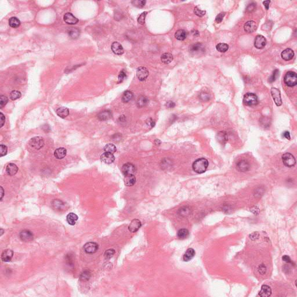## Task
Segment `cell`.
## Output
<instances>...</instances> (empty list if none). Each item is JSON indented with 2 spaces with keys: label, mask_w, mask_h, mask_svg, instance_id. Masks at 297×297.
Returning a JSON list of instances; mask_svg holds the SVG:
<instances>
[{
  "label": "cell",
  "mask_w": 297,
  "mask_h": 297,
  "mask_svg": "<svg viewBox=\"0 0 297 297\" xmlns=\"http://www.w3.org/2000/svg\"><path fill=\"white\" fill-rule=\"evenodd\" d=\"M208 166V160L204 158H201L194 162L192 164V168L195 172L198 174H202L206 171Z\"/></svg>",
  "instance_id": "obj_1"
},
{
  "label": "cell",
  "mask_w": 297,
  "mask_h": 297,
  "mask_svg": "<svg viewBox=\"0 0 297 297\" xmlns=\"http://www.w3.org/2000/svg\"><path fill=\"white\" fill-rule=\"evenodd\" d=\"M284 82L288 87L296 86L297 84V73L291 71H288L284 77Z\"/></svg>",
  "instance_id": "obj_2"
},
{
  "label": "cell",
  "mask_w": 297,
  "mask_h": 297,
  "mask_svg": "<svg viewBox=\"0 0 297 297\" xmlns=\"http://www.w3.org/2000/svg\"><path fill=\"white\" fill-rule=\"evenodd\" d=\"M243 103L248 106H255L258 103V97L255 94L250 92L247 93L244 96Z\"/></svg>",
  "instance_id": "obj_3"
},
{
  "label": "cell",
  "mask_w": 297,
  "mask_h": 297,
  "mask_svg": "<svg viewBox=\"0 0 297 297\" xmlns=\"http://www.w3.org/2000/svg\"><path fill=\"white\" fill-rule=\"evenodd\" d=\"M282 161L284 165L289 168L294 166L296 164V160L294 156L290 153H284L282 156Z\"/></svg>",
  "instance_id": "obj_4"
},
{
  "label": "cell",
  "mask_w": 297,
  "mask_h": 297,
  "mask_svg": "<svg viewBox=\"0 0 297 297\" xmlns=\"http://www.w3.org/2000/svg\"><path fill=\"white\" fill-rule=\"evenodd\" d=\"M29 144L34 149L39 150L44 147L45 142L43 138L41 136H35L30 139Z\"/></svg>",
  "instance_id": "obj_5"
},
{
  "label": "cell",
  "mask_w": 297,
  "mask_h": 297,
  "mask_svg": "<svg viewBox=\"0 0 297 297\" xmlns=\"http://www.w3.org/2000/svg\"><path fill=\"white\" fill-rule=\"evenodd\" d=\"M149 74L147 68L143 66H140L137 68L136 75L140 81H145Z\"/></svg>",
  "instance_id": "obj_6"
},
{
  "label": "cell",
  "mask_w": 297,
  "mask_h": 297,
  "mask_svg": "<svg viewBox=\"0 0 297 297\" xmlns=\"http://www.w3.org/2000/svg\"><path fill=\"white\" fill-rule=\"evenodd\" d=\"M271 94L277 106H280L282 104V100L281 98L280 90L276 88H272Z\"/></svg>",
  "instance_id": "obj_7"
},
{
  "label": "cell",
  "mask_w": 297,
  "mask_h": 297,
  "mask_svg": "<svg viewBox=\"0 0 297 297\" xmlns=\"http://www.w3.org/2000/svg\"><path fill=\"white\" fill-rule=\"evenodd\" d=\"M84 250L87 254H94L98 250V245L94 242H89L84 246Z\"/></svg>",
  "instance_id": "obj_8"
},
{
  "label": "cell",
  "mask_w": 297,
  "mask_h": 297,
  "mask_svg": "<svg viewBox=\"0 0 297 297\" xmlns=\"http://www.w3.org/2000/svg\"><path fill=\"white\" fill-rule=\"evenodd\" d=\"M236 169L241 172H247L250 169V165L247 161L242 160L236 163Z\"/></svg>",
  "instance_id": "obj_9"
},
{
  "label": "cell",
  "mask_w": 297,
  "mask_h": 297,
  "mask_svg": "<svg viewBox=\"0 0 297 297\" xmlns=\"http://www.w3.org/2000/svg\"><path fill=\"white\" fill-rule=\"evenodd\" d=\"M121 170L124 175H133L136 171L135 165L130 163L124 164L122 166Z\"/></svg>",
  "instance_id": "obj_10"
},
{
  "label": "cell",
  "mask_w": 297,
  "mask_h": 297,
  "mask_svg": "<svg viewBox=\"0 0 297 297\" xmlns=\"http://www.w3.org/2000/svg\"><path fill=\"white\" fill-rule=\"evenodd\" d=\"M266 40L264 36L261 35H258L254 41V46L257 49H262L266 45Z\"/></svg>",
  "instance_id": "obj_11"
},
{
  "label": "cell",
  "mask_w": 297,
  "mask_h": 297,
  "mask_svg": "<svg viewBox=\"0 0 297 297\" xmlns=\"http://www.w3.org/2000/svg\"><path fill=\"white\" fill-rule=\"evenodd\" d=\"M100 160L105 164H110L113 163L115 160V157L113 154L109 153H104L100 156Z\"/></svg>",
  "instance_id": "obj_12"
},
{
  "label": "cell",
  "mask_w": 297,
  "mask_h": 297,
  "mask_svg": "<svg viewBox=\"0 0 297 297\" xmlns=\"http://www.w3.org/2000/svg\"><path fill=\"white\" fill-rule=\"evenodd\" d=\"M19 236H20V239L22 241H25V242H28V241H30L33 240L34 235L32 233V231H30L23 230L20 233Z\"/></svg>",
  "instance_id": "obj_13"
},
{
  "label": "cell",
  "mask_w": 297,
  "mask_h": 297,
  "mask_svg": "<svg viewBox=\"0 0 297 297\" xmlns=\"http://www.w3.org/2000/svg\"><path fill=\"white\" fill-rule=\"evenodd\" d=\"M63 19L67 24L71 25H75L78 22V19L76 17H75L72 13L69 12L65 13V15L63 16Z\"/></svg>",
  "instance_id": "obj_14"
},
{
  "label": "cell",
  "mask_w": 297,
  "mask_h": 297,
  "mask_svg": "<svg viewBox=\"0 0 297 297\" xmlns=\"http://www.w3.org/2000/svg\"><path fill=\"white\" fill-rule=\"evenodd\" d=\"M113 52L118 55H121L124 54V49L122 45L118 42H114L111 46Z\"/></svg>",
  "instance_id": "obj_15"
},
{
  "label": "cell",
  "mask_w": 297,
  "mask_h": 297,
  "mask_svg": "<svg viewBox=\"0 0 297 297\" xmlns=\"http://www.w3.org/2000/svg\"><path fill=\"white\" fill-rule=\"evenodd\" d=\"M281 56L283 60L286 61H290L293 58L294 56V52L293 49L290 48H287L281 52Z\"/></svg>",
  "instance_id": "obj_16"
},
{
  "label": "cell",
  "mask_w": 297,
  "mask_h": 297,
  "mask_svg": "<svg viewBox=\"0 0 297 297\" xmlns=\"http://www.w3.org/2000/svg\"><path fill=\"white\" fill-rule=\"evenodd\" d=\"M13 256V252L11 250L8 249L4 250L1 254V260L5 262H10Z\"/></svg>",
  "instance_id": "obj_17"
},
{
  "label": "cell",
  "mask_w": 297,
  "mask_h": 297,
  "mask_svg": "<svg viewBox=\"0 0 297 297\" xmlns=\"http://www.w3.org/2000/svg\"><path fill=\"white\" fill-rule=\"evenodd\" d=\"M190 52L193 54H198L204 51V47L201 43H196L191 45L189 48Z\"/></svg>",
  "instance_id": "obj_18"
},
{
  "label": "cell",
  "mask_w": 297,
  "mask_h": 297,
  "mask_svg": "<svg viewBox=\"0 0 297 297\" xmlns=\"http://www.w3.org/2000/svg\"><path fill=\"white\" fill-rule=\"evenodd\" d=\"M246 32L251 33L255 32L257 29V25L254 21H248L246 22L244 26Z\"/></svg>",
  "instance_id": "obj_19"
},
{
  "label": "cell",
  "mask_w": 297,
  "mask_h": 297,
  "mask_svg": "<svg viewBox=\"0 0 297 297\" xmlns=\"http://www.w3.org/2000/svg\"><path fill=\"white\" fill-rule=\"evenodd\" d=\"M141 226H142L141 222L139 219H133L131 222V223L128 226V230L131 232L135 233V232L138 231L140 229Z\"/></svg>",
  "instance_id": "obj_20"
},
{
  "label": "cell",
  "mask_w": 297,
  "mask_h": 297,
  "mask_svg": "<svg viewBox=\"0 0 297 297\" xmlns=\"http://www.w3.org/2000/svg\"><path fill=\"white\" fill-rule=\"evenodd\" d=\"M217 141L221 145H225L228 140V135L225 131H220L217 135Z\"/></svg>",
  "instance_id": "obj_21"
},
{
  "label": "cell",
  "mask_w": 297,
  "mask_h": 297,
  "mask_svg": "<svg viewBox=\"0 0 297 297\" xmlns=\"http://www.w3.org/2000/svg\"><path fill=\"white\" fill-rule=\"evenodd\" d=\"M97 116L100 121H107L112 117V113L109 110H104L100 112Z\"/></svg>",
  "instance_id": "obj_22"
},
{
  "label": "cell",
  "mask_w": 297,
  "mask_h": 297,
  "mask_svg": "<svg viewBox=\"0 0 297 297\" xmlns=\"http://www.w3.org/2000/svg\"><path fill=\"white\" fill-rule=\"evenodd\" d=\"M272 294V289L267 285H262L261 290L259 293V296L262 297H268Z\"/></svg>",
  "instance_id": "obj_23"
},
{
  "label": "cell",
  "mask_w": 297,
  "mask_h": 297,
  "mask_svg": "<svg viewBox=\"0 0 297 297\" xmlns=\"http://www.w3.org/2000/svg\"><path fill=\"white\" fill-rule=\"evenodd\" d=\"M18 171V168L17 165L13 163H10L7 165L6 168V172L9 176L15 175Z\"/></svg>",
  "instance_id": "obj_24"
},
{
  "label": "cell",
  "mask_w": 297,
  "mask_h": 297,
  "mask_svg": "<svg viewBox=\"0 0 297 297\" xmlns=\"http://www.w3.org/2000/svg\"><path fill=\"white\" fill-rule=\"evenodd\" d=\"M195 254H196V253H195V251L194 249H193L192 248H188L183 256V260L184 261H186V262L189 261L195 257Z\"/></svg>",
  "instance_id": "obj_25"
},
{
  "label": "cell",
  "mask_w": 297,
  "mask_h": 297,
  "mask_svg": "<svg viewBox=\"0 0 297 297\" xmlns=\"http://www.w3.org/2000/svg\"><path fill=\"white\" fill-rule=\"evenodd\" d=\"M67 150L64 147H59L54 152V156L59 160L63 159L66 156Z\"/></svg>",
  "instance_id": "obj_26"
},
{
  "label": "cell",
  "mask_w": 297,
  "mask_h": 297,
  "mask_svg": "<svg viewBox=\"0 0 297 297\" xmlns=\"http://www.w3.org/2000/svg\"><path fill=\"white\" fill-rule=\"evenodd\" d=\"M78 219V216L73 212L69 213L66 217L67 222L70 225H74L76 224Z\"/></svg>",
  "instance_id": "obj_27"
},
{
  "label": "cell",
  "mask_w": 297,
  "mask_h": 297,
  "mask_svg": "<svg viewBox=\"0 0 297 297\" xmlns=\"http://www.w3.org/2000/svg\"><path fill=\"white\" fill-rule=\"evenodd\" d=\"M124 181L126 186H132L136 182V178L133 175H125Z\"/></svg>",
  "instance_id": "obj_28"
},
{
  "label": "cell",
  "mask_w": 297,
  "mask_h": 297,
  "mask_svg": "<svg viewBox=\"0 0 297 297\" xmlns=\"http://www.w3.org/2000/svg\"><path fill=\"white\" fill-rule=\"evenodd\" d=\"M56 112L57 115L62 119L66 118L69 114V110L65 107H61L58 108Z\"/></svg>",
  "instance_id": "obj_29"
},
{
  "label": "cell",
  "mask_w": 297,
  "mask_h": 297,
  "mask_svg": "<svg viewBox=\"0 0 297 297\" xmlns=\"http://www.w3.org/2000/svg\"><path fill=\"white\" fill-rule=\"evenodd\" d=\"M173 60V56L170 53H164L161 56V61L164 64H169Z\"/></svg>",
  "instance_id": "obj_30"
},
{
  "label": "cell",
  "mask_w": 297,
  "mask_h": 297,
  "mask_svg": "<svg viewBox=\"0 0 297 297\" xmlns=\"http://www.w3.org/2000/svg\"><path fill=\"white\" fill-rule=\"evenodd\" d=\"M21 22L16 17H12L9 20V25L12 28H17L20 26Z\"/></svg>",
  "instance_id": "obj_31"
},
{
  "label": "cell",
  "mask_w": 297,
  "mask_h": 297,
  "mask_svg": "<svg viewBox=\"0 0 297 297\" xmlns=\"http://www.w3.org/2000/svg\"><path fill=\"white\" fill-rule=\"evenodd\" d=\"M187 37V33L186 32L185 30H178V31L176 32V33L175 34V37L179 40V41H183L185 39H186Z\"/></svg>",
  "instance_id": "obj_32"
},
{
  "label": "cell",
  "mask_w": 297,
  "mask_h": 297,
  "mask_svg": "<svg viewBox=\"0 0 297 297\" xmlns=\"http://www.w3.org/2000/svg\"><path fill=\"white\" fill-rule=\"evenodd\" d=\"M148 103V99L145 96H140L137 100L136 104L138 107H143L145 106Z\"/></svg>",
  "instance_id": "obj_33"
},
{
  "label": "cell",
  "mask_w": 297,
  "mask_h": 297,
  "mask_svg": "<svg viewBox=\"0 0 297 297\" xmlns=\"http://www.w3.org/2000/svg\"><path fill=\"white\" fill-rule=\"evenodd\" d=\"M133 97V95L131 91H126L123 95L122 100L124 103H128L132 100Z\"/></svg>",
  "instance_id": "obj_34"
},
{
  "label": "cell",
  "mask_w": 297,
  "mask_h": 297,
  "mask_svg": "<svg viewBox=\"0 0 297 297\" xmlns=\"http://www.w3.org/2000/svg\"><path fill=\"white\" fill-rule=\"evenodd\" d=\"M189 235V231L186 229H181L179 230L177 233V236L179 239L183 240L186 238Z\"/></svg>",
  "instance_id": "obj_35"
},
{
  "label": "cell",
  "mask_w": 297,
  "mask_h": 297,
  "mask_svg": "<svg viewBox=\"0 0 297 297\" xmlns=\"http://www.w3.org/2000/svg\"><path fill=\"white\" fill-rule=\"evenodd\" d=\"M103 150L106 153L113 154L116 152L117 148L114 145L111 143H108L104 147Z\"/></svg>",
  "instance_id": "obj_36"
},
{
  "label": "cell",
  "mask_w": 297,
  "mask_h": 297,
  "mask_svg": "<svg viewBox=\"0 0 297 297\" xmlns=\"http://www.w3.org/2000/svg\"><path fill=\"white\" fill-rule=\"evenodd\" d=\"M216 48L219 52L224 53L229 49V45L225 43H219L217 45Z\"/></svg>",
  "instance_id": "obj_37"
},
{
  "label": "cell",
  "mask_w": 297,
  "mask_h": 297,
  "mask_svg": "<svg viewBox=\"0 0 297 297\" xmlns=\"http://www.w3.org/2000/svg\"><path fill=\"white\" fill-rule=\"evenodd\" d=\"M91 276V274L90 272L88 271V270H85L81 274L80 279V280H81L83 281H87L90 279Z\"/></svg>",
  "instance_id": "obj_38"
},
{
  "label": "cell",
  "mask_w": 297,
  "mask_h": 297,
  "mask_svg": "<svg viewBox=\"0 0 297 297\" xmlns=\"http://www.w3.org/2000/svg\"><path fill=\"white\" fill-rule=\"evenodd\" d=\"M21 96H22V94L19 91H16V90H13L11 92L9 97L11 100H17V99L20 98L21 97Z\"/></svg>",
  "instance_id": "obj_39"
},
{
  "label": "cell",
  "mask_w": 297,
  "mask_h": 297,
  "mask_svg": "<svg viewBox=\"0 0 297 297\" xmlns=\"http://www.w3.org/2000/svg\"><path fill=\"white\" fill-rule=\"evenodd\" d=\"M190 214V209L187 207H184L179 210V214L181 216L185 217Z\"/></svg>",
  "instance_id": "obj_40"
},
{
  "label": "cell",
  "mask_w": 297,
  "mask_h": 297,
  "mask_svg": "<svg viewBox=\"0 0 297 297\" xmlns=\"http://www.w3.org/2000/svg\"><path fill=\"white\" fill-rule=\"evenodd\" d=\"M279 75V70H277V69L274 70V71L273 72L272 75L269 78V83H273V82H274L276 80V78H277Z\"/></svg>",
  "instance_id": "obj_41"
},
{
  "label": "cell",
  "mask_w": 297,
  "mask_h": 297,
  "mask_svg": "<svg viewBox=\"0 0 297 297\" xmlns=\"http://www.w3.org/2000/svg\"><path fill=\"white\" fill-rule=\"evenodd\" d=\"M146 2V1H139V0L132 1L133 5L138 8H143L145 5Z\"/></svg>",
  "instance_id": "obj_42"
},
{
  "label": "cell",
  "mask_w": 297,
  "mask_h": 297,
  "mask_svg": "<svg viewBox=\"0 0 297 297\" xmlns=\"http://www.w3.org/2000/svg\"><path fill=\"white\" fill-rule=\"evenodd\" d=\"M115 254V250H113V249H109L107 250H106L104 253V257L106 258V259H109L110 258H111L114 254Z\"/></svg>",
  "instance_id": "obj_43"
},
{
  "label": "cell",
  "mask_w": 297,
  "mask_h": 297,
  "mask_svg": "<svg viewBox=\"0 0 297 297\" xmlns=\"http://www.w3.org/2000/svg\"><path fill=\"white\" fill-rule=\"evenodd\" d=\"M8 98L5 95H1L0 96V108L2 109L3 107H4L6 103H8Z\"/></svg>",
  "instance_id": "obj_44"
},
{
  "label": "cell",
  "mask_w": 297,
  "mask_h": 297,
  "mask_svg": "<svg viewBox=\"0 0 297 297\" xmlns=\"http://www.w3.org/2000/svg\"><path fill=\"white\" fill-rule=\"evenodd\" d=\"M146 15H147V12H144L139 16V18L138 19V22L139 23H140V25L145 24V18H146Z\"/></svg>",
  "instance_id": "obj_45"
},
{
  "label": "cell",
  "mask_w": 297,
  "mask_h": 297,
  "mask_svg": "<svg viewBox=\"0 0 297 297\" xmlns=\"http://www.w3.org/2000/svg\"><path fill=\"white\" fill-rule=\"evenodd\" d=\"M8 148L5 145H1L0 146V156L3 157L7 154Z\"/></svg>",
  "instance_id": "obj_46"
},
{
  "label": "cell",
  "mask_w": 297,
  "mask_h": 297,
  "mask_svg": "<svg viewBox=\"0 0 297 297\" xmlns=\"http://www.w3.org/2000/svg\"><path fill=\"white\" fill-rule=\"evenodd\" d=\"M68 34L73 38H76L78 37L80 33H79V31L77 29H71Z\"/></svg>",
  "instance_id": "obj_47"
},
{
  "label": "cell",
  "mask_w": 297,
  "mask_h": 297,
  "mask_svg": "<svg viewBox=\"0 0 297 297\" xmlns=\"http://www.w3.org/2000/svg\"><path fill=\"white\" fill-rule=\"evenodd\" d=\"M127 77V75H126V72L124 70H123L120 73V74L119 75V83H122L126 78Z\"/></svg>",
  "instance_id": "obj_48"
},
{
  "label": "cell",
  "mask_w": 297,
  "mask_h": 297,
  "mask_svg": "<svg viewBox=\"0 0 297 297\" xmlns=\"http://www.w3.org/2000/svg\"><path fill=\"white\" fill-rule=\"evenodd\" d=\"M194 13L199 17H202L203 16H204L205 15V13L206 12L205 11H202V10H200V9H198V7H196L194 9Z\"/></svg>",
  "instance_id": "obj_49"
},
{
  "label": "cell",
  "mask_w": 297,
  "mask_h": 297,
  "mask_svg": "<svg viewBox=\"0 0 297 297\" xmlns=\"http://www.w3.org/2000/svg\"><path fill=\"white\" fill-rule=\"evenodd\" d=\"M225 13H224V12L220 13L219 14H218L217 16V17L215 18V22L218 23H221L223 20V19L225 17Z\"/></svg>",
  "instance_id": "obj_50"
},
{
  "label": "cell",
  "mask_w": 297,
  "mask_h": 297,
  "mask_svg": "<svg viewBox=\"0 0 297 297\" xmlns=\"http://www.w3.org/2000/svg\"><path fill=\"white\" fill-rule=\"evenodd\" d=\"M200 98L201 99L202 101H208L210 99V97L209 94H208L206 92H202L201 93L200 95Z\"/></svg>",
  "instance_id": "obj_51"
},
{
  "label": "cell",
  "mask_w": 297,
  "mask_h": 297,
  "mask_svg": "<svg viewBox=\"0 0 297 297\" xmlns=\"http://www.w3.org/2000/svg\"><path fill=\"white\" fill-rule=\"evenodd\" d=\"M255 7H256V4L255 3H251L247 6L246 10L248 12H251L255 10Z\"/></svg>",
  "instance_id": "obj_52"
},
{
  "label": "cell",
  "mask_w": 297,
  "mask_h": 297,
  "mask_svg": "<svg viewBox=\"0 0 297 297\" xmlns=\"http://www.w3.org/2000/svg\"><path fill=\"white\" fill-rule=\"evenodd\" d=\"M258 272L261 274H264L266 272V267L264 264L260 265L258 267Z\"/></svg>",
  "instance_id": "obj_53"
},
{
  "label": "cell",
  "mask_w": 297,
  "mask_h": 297,
  "mask_svg": "<svg viewBox=\"0 0 297 297\" xmlns=\"http://www.w3.org/2000/svg\"><path fill=\"white\" fill-rule=\"evenodd\" d=\"M146 124L149 126V127H150V128H153L155 126V122L153 120H152V119H149L146 120Z\"/></svg>",
  "instance_id": "obj_54"
},
{
  "label": "cell",
  "mask_w": 297,
  "mask_h": 297,
  "mask_svg": "<svg viewBox=\"0 0 297 297\" xmlns=\"http://www.w3.org/2000/svg\"><path fill=\"white\" fill-rule=\"evenodd\" d=\"M259 237V233L257 232H254L250 235V238L253 240H255L258 239Z\"/></svg>",
  "instance_id": "obj_55"
},
{
  "label": "cell",
  "mask_w": 297,
  "mask_h": 297,
  "mask_svg": "<svg viewBox=\"0 0 297 297\" xmlns=\"http://www.w3.org/2000/svg\"><path fill=\"white\" fill-rule=\"evenodd\" d=\"M0 120H1V127H2L5 122V117L2 113H0Z\"/></svg>",
  "instance_id": "obj_56"
},
{
  "label": "cell",
  "mask_w": 297,
  "mask_h": 297,
  "mask_svg": "<svg viewBox=\"0 0 297 297\" xmlns=\"http://www.w3.org/2000/svg\"><path fill=\"white\" fill-rule=\"evenodd\" d=\"M282 260L283 261L287 262V263H292L291 262V258H290V257H289L288 255H284L283 257H282Z\"/></svg>",
  "instance_id": "obj_57"
},
{
  "label": "cell",
  "mask_w": 297,
  "mask_h": 297,
  "mask_svg": "<svg viewBox=\"0 0 297 297\" xmlns=\"http://www.w3.org/2000/svg\"><path fill=\"white\" fill-rule=\"evenodd\" d=\"M166 106L168 108H173L175 106V103L172 101H168L166 103Z\"/></svg>",
  "instance_id": "obj_58"
},
{
  "label": "cell",
  "mask_w": 297,
  "mask_h": 297,
  "mask_svg": "<svg viewBox=\"0 0 297 297\" xmlns=\"http://www.w3.org/2000/svg\"><path fill=\"white\" fill-rule=\"evenodd\" d=\"M283 136L286 138L287 139H289V140H290L291 139V137H290V133L289 131H285V132L283 133Z\"/></svg>",
  "instance_id": "obj_59"
},
{
  "label": "cell",
  "mask_w": 297,
  "mask_h": 297,
  "mask_svg": "<svg viewBox=\"0 0 297 297\" xmlns=\"http://www.w3.org/2000/svg\"><path fill=\"white\" fill-rule=\"evenodd\" d=\"M270 3V1H265L263 2V4L264 5L265 7L266 8V10H268L269 9V4Z\"/></svg>",
  "instance_id": "obj_60"
},
{
  "label": "cell",
  "mask_w": 297,
  "mask_h": 297,
  "mask_svg": "<svg viewBox=\"0 0 297 297\" xmlns=\"http://www.w3.org/2000/svg\"><path fill=\"white\" fill-rule=\"evenodd\" d=\"M161 143H162V142H161V140H159V139H156V140H155V141H154V144H155L156 145H157V146L160 145L161 144Z\"/></svg>",
  "instance_id": "obj_61"
},
{
  "label": "cell",
  "mask_w": 297,
  "mask_h": 297,
  "mask_svg": "<svg viewBox=\"0 0 297 297\" xmlns=\"http://www.w3.org/2000/svg\"><path fill=\"white\" fill-rule=\"evenodd\" d=\"M1 200H2V198H3V196H4V189H3V188L2 187H1Z\"/></svg>",
  "instance_id": "obj_62"
},
{
  "label": "cell",
  "mask_w": 297,
  "mask_h": 297,
  "mask_svg": "<svg viewBox=\"0 0 297 297\" xmlns=\"http://www.w3.org/2000/svg\"><path fill=\"white\" fill-rule=\"evenodd\" d=\"M2 233H3V230L1 229V235H2Z\"/></svg>",
  "instance_id": "obj_63"
}]
</instances>
